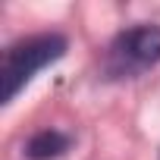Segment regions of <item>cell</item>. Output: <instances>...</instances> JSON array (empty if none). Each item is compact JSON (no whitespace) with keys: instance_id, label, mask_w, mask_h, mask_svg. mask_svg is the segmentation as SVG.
<instances>
[{"instance_id":"6da1fadb","label":"cell","mask_w":160,"mask_h":160,"mask_svg":"<svg viewBox=\"0 0 160 160\" xmlns=\"http://www.w3.org/2000/svg\"><path fill=\"white\" fill-rule=\"evenodd\" d=\"M66 53V38L63 35H35L25 38L19 44H13L3 53V69H0V101L10 104L38 69H44L47 63L60 60Z\"/></svg>"},{"instance_id":"7a4b0ae2","label":"cell","mask_w":160,"mask_h":160,"mask_svg":"<svg viewBox=\"0 0 160 160\" xmlns=\"http://www.w3.org/2000/svg\"><path fill=\"white\" fill-rule=\"evenodd\" d=\"M154 63H160V25H138L110 44L104 72L110 78H132Z\"/></svg>"},{"instance_id":"3957f363","label":"cell","mask_w":160,"mask_h":160,"mask_svg":"<svg viewBox=\"0 0 160 160\" xmlns=\"http://www.w3.org/2000/svg\"><path fill=\"white\" fill-rule=\"evenodd\" d=\"M63 151H69V135H63V132H57V129L38 132V135L28 141V148H25V154H28L32 160H53V157H60Z\"/></svg>"}]
</instances>
